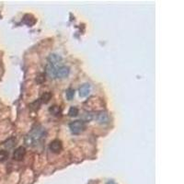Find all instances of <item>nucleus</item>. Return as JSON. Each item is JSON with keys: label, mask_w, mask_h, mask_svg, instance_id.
<instances>
[{"label": "nucleus", "mask_w": 184, "mask_h": 184, "mask_svg": "<svg viewBox=\"0 0 184 184\" xmlns=\"http://www.w3.org/2000/svg\"><path fill=\"white\" fill-rule=\"evenodd\" d=\"M44 134H45V132L43 128L41 127L36 128L25 138V143H27L29 145H35L41 140L43 139Z\"/></svg>", "instance_id": "1"}, {"label": "nucleus", "mask_w": 184, "mask_h": 184, "mask_svg": "<svg viewBox=\"0 0 184 184\" xmlns=\"http://www.w3.org/2000/svg\"><path fill=\"white\" fill-rule=\"evenodd\" d=\"M90 91V85L89 84H84L79 88V95L80 97H87Z\"/></svg>", "instance_id": "6"}, {"label": "nucleus", "mask_w": 184, "mask_h": 184, "mask_svg": "<svg viewBox=\"0 0 184 184\" xmlns=\"http://www.w3.org/2000/svg\"><path fill=\"white\" fill-rule=\"evenodd\" d=\"M74 95H75V90L73 88H68L66 90V98L67 100H72L74 98Z\"/></svg>", "instance_id": "12"}, {"label": "nucleus", "mask_w": 184, "mask_h": 184, "mask_svg": "<svg viewBox=\"0 0 184 184\" xmlns=\"http://www.w3.org/2000/svg\"><path fill=\"white\" fill-rule=\"evenodd\" d=\"M26 154V148L24 146H19L18 148H17L13 154V157L15 160L17 161H20L24 158Z\"/></svg>", "instance_id": "3"}, {"label": "nucleus", "mask_w": 184, "mask_h": 184, "mask_svg": "<svg viewBox=\"0 0 184 184\" xmlns=\"http://www.w3.org/2000/svg\"><path fill=\"white\" fill-rule=\"evenodd\" d=\"M8 157V153L6 150H1L0 151V162H4L7 159Z\"/></svg>", "instance_id": "10"}, {"label": "nucleus", "mask_w": 184, "mask_h": 184, "mask_svg": "<svg viewBox=\"0 0 184 184\" xmlns=\"http://www.w3.org/2000/svg\"><path fill=\"white\" fill-rule=\"evenodd\" d=\"M69 115L70 116H76L77 115V113H78V110H77V108H76V107H71L70 109H69Z\"/></svg>", "instance_id": "13"}, {"label": "nucleus", "mask_w": 184, "mask_h": 184, "mask_svg": "<svg viewBox=\"0 0 184 184\" xmlns=\"http://www.w3.org/2000/svg\"><path fill=\"white\" fill-rule=\"evenodd\" d=\"M50 99H51V93L46 92V93H44V94L42 96V98H41L39 100H40L41 103H46Z\"/></svg>", "instance_id": "9"}, {"label": "nucleus", "mask_w": 184, "mask_h": 184, "mask_svg": "<svg viewBox=\"0 0 184 184\" xmlns=\"http://www.w3.org/2000/svg\"><path fill=\"white\" fill-rule=\"evenodd\" d=\"M49 147H50V150L52 152H54V153H59L62 150V148H63V144H62V142L60 140L55 139V140H54L50 144Z\"/></svg>", "instance_id": "4"}, {"label": "nucleus", "mask_w": 184, "mask_h": 184, "mask_svg": "<svg viewBox=\"0 0 184 184\" xmlns=\"http://www.w3.org/2000/svg\"><path fill=\"white\" fill-rule=\"evenodd\" d=\"M69 128L74 134H79L85 130V123L83 121H75L69 124Z\"/></svg>", "instance_id": "2"}, {"label": "nucleus", "mask_w": 184, "mask_h": 184, "mask_svg": "<svg viewBox=\"0 0 184 184\" xmlns=\"http://www.w3.org/2000/svg\"><path fill=\"white\" fill-rule=\"evenodd\" d=\"M69 74V68L65 65H63L61 66L58 70H57V73H56V77H59V78H62V77H65L67 76Z\"/></svg>", "instance_id": "5"}, {"label": "nucleus", "mask_w": 184, "mask_h": 184, "mask_svg": "<svg viewBox=\"0 0 184 184\" xmlns=\"http://www.w3.org/2000/svg\"><path fill=\"white\" fill-rule=\"evenodd\" d=\"M22 21H23L25 24H27V25H29V26H31V25H33V24L35 23V18H34V17H33L31 14H26V15L23 17Z\"/></svg>", "instance_id": "8"}, {"label": "nucleus", "mask_w": 184, "mask_h": 184, "mask_svg": "<svg viewBox=\"0 0 184 184\" xmlns=\"http://www.w3.org/2000/svg\"><path fill=\"white\" fill-rule=\"evenodd\" d=\"M97 121L100 123H106L109 122V115L105 112H100L97 115Z\"/></svg>", "instance_id": "7"}, {"label": "nucleus", "mask_w": 184, "mask_h": 184, "mask_svg": "<svg viewBox=\"0 0 184 184\" xmlns=\"http://www.w3.org/2000/svg\"><path fill=\"white\" fill-rule=\"evenodd\" d=\"M50 112L54 115H57L61 112V109L58 106H53L50 108Z\"/></svg>", "instance_id": "11"}]
</instances>
